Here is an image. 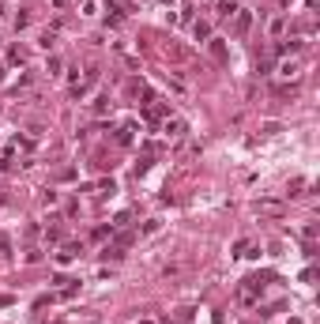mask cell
Listing matches in <instances>:
<instances>
[{
	"label": "cell",
	"mask_w": 320,
	"mask_h": 324,
	"mask_svg": "<svg viewBox=\"0 0 320 324\" xmlns=\"http://www.w3.org/2000/svg\"><path fill=\"white\" fill-rule=\"evenodd\" d=\"M140 324H159V321H140Z\"/></svg>",
	"instance_id": "11"
},
{
	"label": "cell",
	"mask_w": 320,
	"mask_h": 324,
	"mask_svg": "<svg viewBox=\"0 0 320 324\" xmlns=\"http://www.w3.org/2000/svg\"><path fill=\"white\" fill-rule=\"evenodd\" d=\"M279 76H283V79H294V76H298V64H283V68H279Z\"/></svg>",
	"instance_id": "9"
},
{
	"label": "cell",
	"mask_w": 320,
	"mask_h": 324,
	"mask_svg": "<svg viewBox=\"0 0 320 324\" xmlns=\"http://www.w3.org/2000/svg\"><path fill=\"white\" fill-rule=\"evenodd\" d=\"M207 49H211V57L219 60V64H226V57H230V53H226V42H219V38H211V42H207Z\"/></svg>",
	"instance_id": "2"
},
{
	"label": "cell",
	"mask_w": 320,
	"mask_h": 324,
	"mask_svg": "<svg viewBox=\"0 0 320 324\" xmlns=\"http://www.w3.org/2000/svg\"><path fill=\"white\" fill-rule=\"evenodd\" d=\"M132 132H136V125H121L117 140H121V144H132Z\"/></svg>",
	"instance_id": "5"
},
{
	"label": "cell",
	"mask_w": 320,
	"mask_h": 324,
	"mask_svg": "<svg viewBox=\"0 0 320 324\" xmlns=\"http://www.w3.org/2000/svg\"><path fill=\"white\" fill-rule=\"evenodd\" d=\"M192 34H196V42H203V38L211 34V26H207V23H196V26H192Z\"/></svg>",
	"instance_id": "7"
},
{
	"label": "cell",
	"mask_w": 320,
	"mask_h": 324,
	"mask_svg": "<svg viewBox=\"0 0 320 324\" xmlns=\"http://www.w3.org/2000/svg\"><path fill=\"white\" fill-rule=\"evenodd\" d=\"M162 128H166V136H185V121H177V117L173 121L166 117V121H162Z\"/></svg>",
	"instance_id": "3"
},
{
	"label": "cell",
	"mask_w": 320,
	"mask_h": 324,
	"mask_svg": "<svg viewBox=\"0 0 320 324\" xmlns=\"http://www.w3.org/2000/svg\"><path fill=\"white\" fill-rule=\"evenodd\" d=\"M38 45H42V49H53V34H49V30H45V34L38 38Z\"/></svg>",
	"instance_id": "10"
},
{
	"label": "cell",
	"mask_w": 320,
	"mask_h": 324,
	"mask_svg": "<svg viewBox=\"0 0 320 324\" xmlns=\"http://www.w3.org/2000/svg\"><path fill=\"white\" fill-rule=\"evenodd\" d=\"M298 49H302V42H298V38H290V42H283L275 53H298Z\"/></svg>",
	"instance_id": "6"
},
{
	"label": "cell",
	"mask_w": 320,
	"mask_h": 324,
	"mask_svg": "<svg viewBox=\"0 0 320 324\" xmlns=\"http://www.w3.org/2000/svg\"><path fill=\"white\" fill-rule=\"evenodd\" d=\"M237 15V0H222L219 4V19H234Z\"/></svg>",
	"instance_id": "4"
},
{
	"label": "cell",
	"mask_w": 320,
	"mask_h": 324,
	"mask_svg": "<svg viewBox=\"0 0 320 324\" xmlns=\"http://www.w3.org/2000/svg\"><path fill=\"white\" fill-rule=\"evenodd\" d=\"M249 26H253V11H249V8H237V15H234V30H237V34H245Z\"/></svg>",
	"instance_id": "1"
},
{
	"label": "cell",
	"mask_w": 320,
	"mask_h": 324,
	"mask_svg": "<svg viewBox=\"0 0 320 324\" xmlns=\"http://www.w3.org/2000/svg\"><path fill=\"white\" fill-rule=\"evenodd\" d=\"M106 110H113L110 98H106V94H102V98H94V113H106Z\"/></svg>",
	"instance_id": "8"
}]
</instances>
